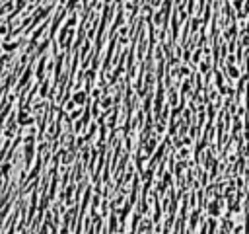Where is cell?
Listing matches in <instances>:
<instances>
[{
	"label": "cell",
	"mask_w": 249,
	"mask_h": 234,
	"mask_svg": "<svg viewBox=\"0 0 249 234\" xmlns=\"http://www.w3.org/2000/svg\"><path fill=\"white\" fill-rule=\"evenodd\" d=\"M0 181H2V179H0Z\"/></svg>",
	"instance_id": "4"
},
{
	"label": "cell",
	"mask_w": 249,
	"mask_h": 234,
	"mask_svg": "<svg viewBox=\"0 0 249 234\" xmlns=\"http://www.w3.org/2000/svg\"><path fill=\"white\" fill-rule=\"evenodd\" d=\"M8 148H10V140L6 138V142H4L2 146H0V162L4 160V156H6V152H8Z\"/></svg>",
	"instance_id": "1"
},
{
	"label": "cell",
	"mask_w": 249,
	"mask_h": 234,
	"mask_svg": "<svg viewBox=\"0 0 249 234\" xmlns=\"http://www.w3.org/2000/svg\"><path fill=\"white\" fill-rule=\"evenodd\" d=\"M6 8H8V10H12V2H4V4L0 6V16L6 12Z\"/></svg>",
	"instance_id": "3"
},
{
	"label": "cell",
	"mask_w": 249,
	"mask_h": 234,
	"mask_svg": "<svg viewBox=\"0 0 249 234\" xmlns=\"http://www.w3.org/2000/svg\"><path fill=\"white\" fill-rule=\"evenodd\" d=\"M18 45H19V41H14V43H4V45H2V49H4V51H8V53H12V51H14Z\"/></svg>",
	"instance_id": "2"
}]
</instances>
